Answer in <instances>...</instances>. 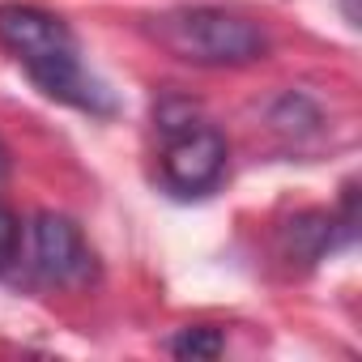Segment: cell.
<instances>
[{"label":"cell","instance_id":"cell-4","mask_svg":"<svg viewBox=\"0 0 362 362\" xmlns=\"http://www.w3.org/2000/svg\"><path fill=\"white\" fill-rule=\"evenodd\" d=\"M226 170V141L205 128V124H192L184 132H175L166 153H162V175L175 192L184 197H197V192H209Z\"/></svg>","mask_w":362,"mask_h":362},{"label":"cell","instance_id":"cell-3","mask_svg":"<svg viewBox=\"0 0 362 362\" xmlns=\"http://www.w3.org/2000/svg\"><path fill=\"white\" fill-rule=\"evenodd\" d=\"M35 269L64 290H81L94 281L98 260L94 247L86 243L81 226L64 214H39L35 218Z\"/></svg>","mask_w":362,"mask_h":362},{"label":"cell","instance_id":"cell-7","mask_svg":"<svg viewBox=\"0 0 362 362\" xmlns=\"http://www.w3.org/2000/svg\"><path fill=\"white\" fill-rule=\"evenodd\" d=\"M22 247V222L9 205H0V269H9Z\"/></svg>","mask_w":362,"mask_h":362},{"label":"cell","instance_id":"cell-2","mask_svg":"<svg viewBox=\"0 0 362 362\" xmlns=\"http://www.w3.org/2000/svg\"><path fill=\"white\" fill-rule=\"evenodd\" d=\"M153 39L188 64H209V69H235V64H252L269 52L264 30L256 22H247L243 13L230 9H175L153 18Z\"/></svg>","mask_w":362,"mask_h":362},{"label":"cell","instance_id":"cell-9","mask_svg":"<svg viewBox=\"0 0 362 362\" xmlns=\"http://www.w3.org/2000/svg\"><path fill=\"white\" fill-rule=\"evenodd\" d=\"M0 175H5V149H0Z\"/></svg>","mask_w":362,"mask_h":362},{"label":"cell","instance_id":"cell-6","mask_svg":"<svg viewBox=\"0 0 362 362\" xmlns=\"http://www.w3.org/2000/svg\"><path fill=\"white\" fill-rule=\"evenodd\" d=\"M222 332L218 328H184L179 337H170V354L175 358H218L222 354Z\"/></svg>","mask_w":362,"mask_h":362},{"label":"cell","instance_id":"cell-1","mask_svg":"<svg viewBox=\"0 0 362 362\" xmlns=\"http://www.w3.org/2000/svg\"><path fill=\"white\" fill-rule=\"evenodd\" d=\"M0 43L26 64V73L35 77V86L43 94H52L69 107L94 111V115L115 111L111 90L81 69L73 30L56 13L35 9V5H0Z\"/></svg>","mask_w":362,"mask_h":362},{"label":"cell","instance_id":"cell-5","mask_svg":"<svg viewBox=\"0 0 362 362\" xmlns=\"http://www.w3.org/2000/svg\"><path fill=\"white\" fill-rule=\"evenodd\" d=\"M332 218H324V214H303V218H294L290 226H286V235H290V256L294 260H303V264H311V260H320L328 247H332Z\"/></svg>","mask_w":362,"mask_h":362},{"label":"cell","instance_id":"cell-8","mask_svg":"<svg viewBox=\"0 0 362 362\" xmlns=\"http://www.w3.org/2000/svg\"><path fill=\"white\" fill-rule=\"evenodd\" d=\"M345 22H349V26L362 22V18H358V0H345Z\"/></svg>","mask_w":362,"mask_h":362}]
</instances>
